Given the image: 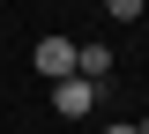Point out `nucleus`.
Wrapping results in <instances>:
<instances>
[{"instance_id": "6", "label": "nucleus", "mask_w": 149, "mask_h": 134, "mask_svg": "<svg viewBox=\"0 0 149 134\" xmlns=\"http://www.w3.org/2000/svg\"><path fill=\"white\" fill-rule=\"evenodd\" d=\"M134 127H142V134H149V112H142V119H134Z\"/></svg>"}, {"instance_id": "1", "label": "nucleus", "mask_w": 149, "mask_h": 134, "mask_svg": "<svg viewBox=\"0 0 149 134\" xmlns=\"http://www.w3.org/2000/svg\"><path fill=\"white\" fill-rule=\"evenodd\" d=\"M37 75H45V82H67L74 75V37H60V30H52V37H37Z\"/></svg>"}, {"instance_id": "4", "label": "nucleus", "mask_w": 149, "mask_h": 134, "mask_svg": "<svg viewBox=\"0 0 149 134\" xmlns=\"http://www.w3.org/2000/svg\"><path fill=\"white\" fill-rule=\"evenodd\" d=\"M104 15H112V22H134V15H142V0H104Z\"/></svg>"}, {"instance_id": "3", "label": "nucleus", "mask_w": 149, "mask_h": 134, "mask_svg": "<svg viewBox=\"0 0 149 134\" xmlns=\"http://www.w3.org/2000/svg\"><path fill=\"white\" fill-rule=\"evenodd\" d=\"M74 75L90 82V90H104L112 82V45H74Z\"/></svg>"}, {"instance_id": "2", "label": "nucleus", "mask_w": 149, "mask_h": 134, "mask_svg": "<svg viewBox=\"0 0 149 134\" xmlns=\"http://www.w3.org/2000/svg\"><path fill=\"white\" fill-rule=\"evenodd\" d=\"M52 112H67V119H82V112H97V90L82 75H67V82H52Z\"/></svg>"}, {"instance_id": "5", "label": "nucleus", "mask_w": 149, "mask_h": 134, "mask_svg": "<svg viewBox=\"0 0 149 134\" xmlns=\"http://www.w3.org/2000/svg\"><path fill=\"white\" fill-rule=\"evenodd\" d=\"M104 134H142V127H134V119H119V127H104Z\"/></svg>"}]
</instances>
